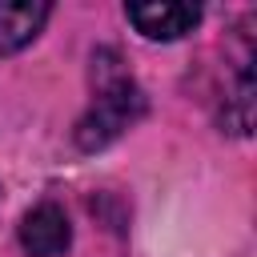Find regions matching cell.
Here are the masks:
<instances>
[{
    "label": "cell",
    "mask_w": 257,
    "mask_h": 257,
    "mask_svg": "<svg viewBox=\"0 0 257 257\" xmlns=\"http://www.w3.org/2000/svg\"><path fill=\"white\" fill-rule=\"evenodd\" d=\"M92 64H96L92 68L96 92H92L88 112L76 124V145L80 149H104L108 141H116L145 112V96H141L137 80L124 68H116V56L112 52H100Z\"/></svg>",
    "instance_id": "cell-1"
},
{
    "label": "cell",
    "mask_w": 257,
    "mask_h": 257,
    "mask_svg": "<svg viewBox=\"0 0 257 257\" xmlns=\"http://www.w3.org/2000/svg\"><path fill=\"white\" fill-rule=\"evenodd\" d=\"M68 241H72V229H68V217H64L60 205L44 201V205H36V209L24 213V221H20V245H24L28 257H56V253L68 249Z\"/></svg>",
    "instance_id": "cell-2"
},
{
    "label": "cell",
    "mask_w": 257,
    "mask_h": 257,
    "mask_svg": "<svg viewBox=\"0 0 257 257\" xmlns=\"http://www.w3.org/2000/svg\"><path fill=\"white\" fill-rule=\"evenodd\" d=\"M128 20L149 40H177L201 24V4H128Z\"/></svg>",
    "instance_id": "cell-3"
},
{
    "label": "cell",
    "mask_w": 257,
    "mask_h": 257,
    "mask_svg": "<svg viewBox=\"0 0 257 257\" xmlns=\"http://www.w3.org/2000/svg\"><path fill=\"white\" fill-rule=\"evenodd\" d=\"M48 16H52V4H40V0L0 4V52H20L24 44H32Z\"/></svg>",
    "instance_id": "cell-4"
}]
</instances>
